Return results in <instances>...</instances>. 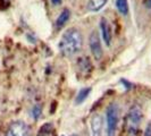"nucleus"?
<instances>
[{
  "label": "nucleus",
  "mask_w": 151,
  "mask_h": 136,
  "mask_svg": "<svg viewBox=\"0 0 151 136\" xmlns=\"http://www.w3.org/2000/svg\"><path fill=\"white\" fill-rule=\"evenodd\" d=\"M59 51L65 57H72L83 48V35L76 27H69L61 35L58 43Z\"/></svg>",
  "instance_id": "1"
},
{
  "label": "nucleus",
  "mask_w": 151,
  "mask_h": 136,
  "mask_svg": "<svg viewBox=\"0 0 151 136\" xmlns=\"http://www.w3.org/2000/svg\"><path fill=\"white\" fill-rule=\"evenodd\" d=\"M119 121V108L117 103H110L106 109L107 136H115Z\"/></svg>",
  "instance_id": "2"
},
{
  "label": "nucleus",
  "mask_w": 151,
  "mask_h": 136,
  "mask_svg": "<svg viewBox=\"0 0 151 136\" xmlns=\"http://www.w3.org/2000/svg\"><path fill=\"white\" fill-rule=\"evenodd\" d=\"M142 120V110L137 106L132 107L129 109L126 118V129L129 135H134Z\"/></svg>",
  "instance_id": "3"
},
{
  "label": "nucleus",
  "mask_w": 151,
  "mask_h": 136,
  "mask_svg": "<svg viewBox=\"0 0 151 136\" xmlns=\"http://www.w3.org/2000/svg\"><path fill=\"white\" fill-rule=\"evenodd\" d=\"M89 47L92 56L94 59L100 60L104 56V50H102V44H101V38L98 31H92L89 37Z\"/></svg>",
  "instance_id": "4"
},
{
  "label": "nucleus",
  "mask_w": 151,
  "mask_h": 136,
  "mask_svg": "<svg viewBox=\"0 0 151 136\" xmlns=\"http://www.w3.org/2000/svg\"><path fill=\"white\" fill-rule=\"evenodd\" d=\"M5 136H30V127L22 120L13 121L9 125Z\"/></svg>",
  "instance_id": "5"
},
{
  "label": "nucleus",
  "mask_w": 151,
  "mask_h": 136,
  "mask_svg": "<svg viewBox=\"0 0 151 136\" xmlns=\"http://www.w3.org/2000/svg\"><path fill=\"white\" fill-rule=\"evenodd\" d=\"M100 30H101V37L104 39V42L106 43L107 47H110L113 41V29L109 21L105 17H101L100 19Z\"/></svg>",
  "instance_id": "6"
},
{
  "label": "nucleus",
  "mask_w": 151,
  "mask_h": 136,
  "mask_svg": "<svg viewBox=\"0 0 151 136\" xmlns=\"http://www.w3.org/2000/svg\"><path fill=\"white\" fill-rule=\"evenodd\" d=\"M91 135L92 136H102L104 132V118L100 113H93L90 119Z\"/></svg>",
  "instance_id": "7"
},
{
  "label": "nucleus",
  "mask_w": 151,
  "mask_h": 136,
  "mask_svg": "<svg viewBox=\"0 0 151 136\" xmlns=\"http://www.w3.org/2000/svg\"><path fill=\"white\" fill-rule=\"evenodd\" d=\"M69 18H70V10H69L68 8H64V9L61 10V13L59 14V16L57 17L56 22H55L56 27H57V29L64 27V26L66 25V23L69 21Z\"/></svg>",
  "instance_id": "8"
},
{
  "label": "nucleus",
  "mask_w": 151,
  "mask_h": 136,
  "mask_svg": "<svg viewBox=\"0 0 151 136\" xmlns=\"http://www.w3.org/2000/svg\"><path fill=\"white\" fill-rule=\"evenodd\" d=\"M107 2H108V0H89V2H88V10L92 11V13L99 11V10H101L102 8L105 7V5H106Z\"/></svg>",
  "instance_id": "9"
},
{
  "label": "nucleus",
  "mask_w": 151,
  "mask_h": 136,
  "mask_svg": "<svg viewBox=\"0 0 151 136\" xmlns=\"http://www.w3.org/2000/svg\"><path fill=\"white\" fill-rule=\"evenodd\" d=\"M90 92H91V87L81 89V90L78 91V93H77V95H76V98H75V105H81V103H83L84 101L88 99Z\"/></svg>",
  "instance_id": "10"
},
{
  "label": "nucleus",
  "mask_w": 151,
  "mask_h": 136,
  "mask_svg": "<svg viewBox=\"0 0 151 136\" xmlns=\"http://www.w3.org/2000/svg\"><path fill=\"white\" fill-rule=\"evenodd\" d=\"M115 6L122 15L129 14V0H115Z\"/></svg>",
  "instance_id": "11"
},
{
  "label": "nucleus",
  "mask_w": 151,
  "mask_h": 136,
  "mask_svg": "<svg viewBox=\"0 0 151 136\" xmlns=\"http://www.w3.org/2000/svg\"><path fill=\"white\" fill-rule=\"evenodd\" d=\"M31 115H32V118H33V119L38 120L39 118L41 117V115H42V108H41V106H40V105L33 106L32 110H31Z\"/></svg>",
  "instance_id": "12"
},
{
  "label": "nucleus",
  "mask_w": 151,
  "mask_h": 136,
  "mask_svg": "<svg viewBox=\"0 0 151 136\" xmlns=\"http://www.w3.org/2000/svg\"><path fill=\"white\" fill-rule=\"evenodd\" d=\"M51 129H52V125H51V124H45V125H43V126L40 128L37 136H49Z\"/></svg>",
  "instance_id": "13"
},
{
  "label": "nucleus",
  "mask_w": 151,
  "mask_h": 136,
  "mask_svg": "<svg viewBox=\"0 0 151 136\" xmlns=\"http://www.w3.org/2000/svg\"><path fill=\"white\" fill-rule=\"evenodd\" d=\"M144 136H151V125H148V127L145 129Z\"/></svg>",
  "instance_id": "14"
},
{
  "label": "nucleus",
  "mask_w": 151,
  "mask_h": 136,
  "mask_svg": "<svg viewBox=\"0 0 151 136\" xmlns=\"http://www.w3.org/2000/svg\"><path fill=\"white\" fill-rule=\"evenodd\" d=\"M61 1H63V0H51V2H52L53 6H59V5L61 4Z\"/></svg>",
  "instance_id": "15"
},
{
  "label": "nucleus",
  "mask_w": 151,
  "mask_h": 136,
  "mask_svg": "<svg viewBox=\"0 0 151 136\" xmlns=\"http://www.w3.org/2000/svg\"><path fill=\"white\" fill-rule=\"evenodd\" d=\"M145 4H147V6H148V7H151V0H147V1H145Z\"/></svg>",
  "instance_id": "16"
},
{
  "label": "nucleus",
  "mask_w": 151,
  "mask_h": 136,
  "mask_svg": "<svg viewBox=\"0 0 151 136\" xmlns=\"http://www.w3.org/2000/svg\"><path fill=\"white\" fill-rule=\"evenodd\" d=\"M72 136H77V135H75V134H73V135H72Z\"/></svg>",
  "instance_id": "17"
}]
</instances>
